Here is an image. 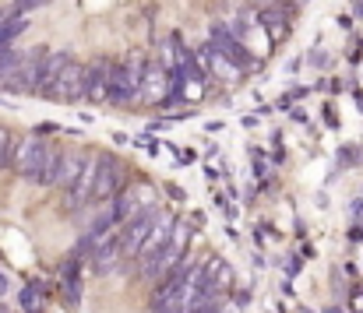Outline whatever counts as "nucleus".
<instances>
[{
	"mask_svg": "<svg viewBox=\"0 0 363 313\" xmlns=\"http://www.w3.org/2000/svg\"><path fill=\"white\" fill-rule=\"evenodd\" d=\"M141 74H145V60L141 57H134V60H110V92H106V103L127 106L130 99H138Z\"/></svg>",
	"mask_w": 363,
	"mask_h": 313,
	"instance_id": "nucleus-1",
	"label": "nucleus"
},
{
	"mask_svg": "<svg viewBox=\"0 0 363 313\" xmlns=\"http://www.w3.org/2000/svg\"><path fill=\"white\" fill-rule=\"evenodd\" d=\"M46 144L50 141H43V134H25L18 144L11 141V155H7V166L18 173V176H25V180H32V173H35V166H39V159H43V152H46Z\"/></svg>",
	"mask_w": 363,
	"mask_h": 313,
	"instance_id": "nucleus-4",
	"label": "nucleus"
},
{
	"mask_svg": "<svg viewBox=\"0 0 363 313\" xmlns=\"http://www.w3.org/2000/svg\"><path fill=\"white\" fill-rule=\"evenodd\" d=\"M4 289H7V278H4V275H0V292H4Z\"/></svg>",
	"mask_w": 363,
	"mask_h": 313,
	"instance_id": "nucleus-20",
	"label": "nucleus"
},
{
	"mask_svg": "<svg viewBox=\"0 0 363 313\" xmlns=\"http://www.w3.org/2000/svg\"><path fill=\"white\" fill-rule=\"evenodd\" d=\"M169 229H173V215L155 211V222H152V229H148V236H145V243H141V250H138V278H145V271L152 268V261L166 250Z\"/></svg>",
	"mask_w": 363,
	"mask_h": 313,
	"instance_id": "nucleus-5",
	"label": "nucleus"
},
{
	"mask_svg": "<svg viewBox=\"0 0 363 313\" xmlns=\"http://www.w3.org/2000/svg\"><path fill=\"white\" fill-rule=\"evenodd\" d=\"M60 155H64V152H60L57 144H46V152H43L35 173H32V183H35V187H53L57 169H60Z\"/></svg>",
	"mask_w": 363,
	"mask_h": 313,
	"instance_id": "nucleus-10",
	"label": "nucleus"
},
{
	"mask_svg": "<svg viewBox=\"0 0 363 313\" xmlns=\"http://www.w3.org/2000/svg\"><path fill=\"white\" fill-rule=\"evenodd\" d=\"M7 155H11V130L0 127V169L7 166Z\"/></svg>",
	"mask_w": 363,
	"mask_h": 313,
	"instance_id": "nucleus-16",
	"label": "nucleus"
},
{
	"mask_svg": "<svg viewBox=\"0 0 363 313\" xmlns=\"http://www.w3.org/2000/svg\"><path fill=\"white\" fill-rule=\"evenodd\" d=\"M212 46L230 60V64H237V67H243V64H250V57H247V50H243V42L226 28V25H212Z\"/></svg>",
	"mask_w": 363,
	"mask_h": 313,
	"instance_id": "nucleus-9",
	"label": "nucleus"
},
{
	"mask_svg": "<svg viewBox=\"0 0 363 313\" xmlns=\"http://www.w3.org/2000/svg\"><path fill=\"white\" fill-rule=\"evenodd\" d=\"M123 190V166L117 155H96V183H92V201H110Z\"/></svg>",
	"mask_w": 363,
	"mask_h": 313,
	"instance_id": "nucleus-6",
	"label": "nucleus"
},
{
	"mask_svg": "<svg viewBox=\"0 0 363 313\" xmlns=\"http://www.w3.org/2000/svg\"><path fill=\"white\" fill-rule=\"evenodd\" d=\"M18 303H21V313H39L43 303H46V289L39 282H28L21 292H18Z\"/></svg>",
	"mask_w": 363,
	"mask_h": 313,
	"instance_id": "nucleus-14",
	"label": "nucleus"
},
{
	"mask_svg": "<svg viewBox=\"0 0 363 313\" xmlns=\"http://www.w3.org/2000/svg\"><path fill=\"white\" fill-rule=\"evenodd\" d=\"M106 92H110V60H96V64L85 67V92H82V99L103 106L106 103Z\"/></svg>",
	"mask_w": 363,
	"mask_h": 313,
	"instance_id": "nucleus-8",
	"label": "nucleus"
},
{
	"mask_svg": "<svg viewBox=\"0 0 363 313\" xmlns=\"http://www.w3.org/2000/svg\"><path fill=\"white\" fill-rule=\"evenodd\" d=\"M43 57H46V50H43V46H35L28 57H18V60H14V67L0 78V85H4L7 92H18V96L35 92V89H39V67H43Z\"/></svg>",
	"mask_w": 363,
	"mask_h": 313,
	"instance_id": "nucleus-2",
	"label": "nucleus"
},
{
	"mask_svg": "<svg viewBox=\"0 0 363 313\" xmlns=\"http://www.w3.org/2000/svg\"><path fill=\"white\" fill-rule=\"evenodd\" d=\"M82 92H85V64H78L74 57L60 67V74L46 85V92L43 96H50V99H57V103H74V99H82Z\"/></svg>",
	"mask_w": 363,
	"mask_h": 313,
	"instance_id": "nucleus-3",
	"label": "nucleus"
},
{
	"mask_svg": "<svg viewBox=\"0 0 363 313\" xmlns=\"http://www.w3.org/2000/svg\"><path fill=\"white\" fill-rule=\"evenodd\" d=\"M60 278H64V300H67V307H78V296H82V289H78V261L64 264Z\"/></svg>",
	"mask_w": 363,
	"mask_h": 313,
	"instance_id": "nucleus-15",
	"label": "nucleus"
},
{
	"mask_svg": "<svg viewBox=\"0 0 363 313\" xmlns=\"http://www.w3.org/2000/svg\"><path fill=\"white\" fill-rule=\"evenodd\" d=\"M357 18H363V0H357Z\"/></svg>",
	"mask_w": 363,
	"mask_h": 313,
	"instance_id": "nucleus-19",
	"label": "nucleus"
},
{
	"mask_svg": "<svg viewBox=\"0 0 363 313\" xmlns=\"http://www.w3.org/2000/svg\"><path fill=\"white\" fill-rule=\"evenodd\" d=\"M261 25H264V32L272 35V42H282L286 35H289V7H272V11H264L261 14Z\"/></svg>",
	"mask_w": 363,
	"mask_h": 313,
	"instance_id": "nucleus-11",
	"label": "nucleus"
},
{
	"mask_svg": "<svg viewBox=\"0 0 363 313\" xmlns=\"http://www.w3.org/2000/svg\"><path fill=\"white\" fill-rule=\"evenodd\" d=\"M152 222H155V208L138 211L134 218H127V225H123L121 232H117V236H121L123 261H127V257H138V250H141V243H145V236H148Z\"/></svg>",
	"mask_w": 363,
	"mask_h": 313,
	"instance_id": "nucleus-7",
	"label": "nucleus"
},
{
	"mask_svg": "<svg viewBox=\"0 0 363 313\" xmlns=\"http://www.w3.org/2000/svg\"><path fill=\"white\" fill-rule=\"evenodd\" d=\"M46 0H18L11 11H18V14H28V11H35V7H43Z\"/></svg>",
	"mask_w": 363,
	"mask_h": 313,
	"instance_id": "nucleus-17",
	"label": "nucleus"
},
{
	"mask_svg": "<svg viewBox=\"0 0 363 313\" xmlns=\"http://www.w3.org/2000/svg\"><path fill=\"white\" fill-rule=\"evenodd\" d=\"M162 92H166V71H162V67H145L138 96H141L145 103H159Z\"/></svg>",
	"mask_w": 363,
	"mask_h": 313,
	"instance_id": "nucleus-12",
	"label": "nucleus"
},
{
	"mask_svg": "<svg viewBox=\"0 0 363 313\" xmlns=\"http://www.w3.org/2000/svg\"><path fill=\"white\" fill-rule=\"evenodd\" d=\"M325 313H342V310H339V307H328V310H325Z\"/></svg>",
	"mask_w": 363,
	"mask_h": 313,
	"instance_id": "nucleus-21",
	"label": "nucleus"
},
{
	"mask_svg": "<svg viewBox=\"0 0 363 313\" xmlns=\"http://www.w3.org/2000/svg\"><path fill=\"white\" fill-rule=\"evenodd\" d=\"M82 159H85V155H74V152H64V155H60V169H57V180H53V187H60V190H67V187L74 183V176L82 173Z\"/></svg>",
	"mask_w": 363,
	"mask_h": 313,
	"instance_id": "nucleus-13",
	"label": "nucleus"
},
{
	"mask_svg": "<svg viewBox=\"0 0 363 313\" xmlns=\"http://www.w3.org/2000/svg\"><path fill=\"white\" fill-rule=\"evenodd\" d=\"M353 215H357V222H363V201H353Z\"/></svg>",
	"mask_w": 363,
	"mask_h": 313,
	"instance_id": "nucleus-18",
	"label": "nucleus"
}]
</instances>
